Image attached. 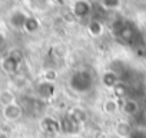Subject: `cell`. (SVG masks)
<instances>
[{
	"label": "cell",
	"mask_w": 146,
	"mask_h": 138,
	"mask_svg": "<svg viewBox=\"0 0 146 138\" xmlns=\"http://www.w3.org/2000/svg\"><path fill=\"white\" fill-rule=\"evenodd\" d=\"M27 15L23 12V10H15L12 12V15L9 16V23L12 27L15 29H23L25 27V23L27 20Z\"/></svg>",
	"instance_id": "277c9868"
},
{
	"label": "cell",
	"mask_w": 146,
	"mask_h": 138,
	"mask_svg": "<svg viewBox=\"0 0 146 138\" xmlns=\"http://www.w3.org/2000/svg\"><path fill=\"white\" fill-rule=\"evenodd\" d=\"M120 105L119 102L115 99V98H108L105 102H103V111L108 114V115H115L117 111H119Z\"/></svg>",
	"instance_id": "30bf717a"
},
{
	"label": "cell",
	"mask_w": 146,
	"mask_h": 138,
	"mask_svg": "<svg viewBox=\"0 0 146 138\" xmlns=\"http://www.w3.org/2000/svg\"><path fill=\"white\" fill-rule=\"evenodd\" d=\"M73 121H76L79 125L80 124H83V122H86L88 119H89V114H88V111L85 109V108H80V107H75V108H72L70 111H69V114H67Z\"/></svg>",
	"instance_id": "8992f818"
},
{
	"label": "cell",
	"mask_w": 146,
	"mask_h": 138,
	"mask_svg": "<svg viewBox=\"0 0 146 138\" xmlns=\"http://www.w3.org/2000/svg\"><path fill=\"white\" fill-rule=\"evenodd\" d=\"M43 81H49V82H54L56 78H57V74L54 69H46V71L43 72Z\"/></svg>",
	"instance_id": "2e32d148"
},
{
	"label": "cell",
	"mask_w": 146,
	"mask_h": 138,
	"mask_svg": "<svg viewBox=\"0 0 146 138\" xmlns=\"http://www.w3.org/2000/svg\"><path fill=\"white\" fill-rule=\"evenodd\" d=\"M42 128L47 132H59L60 131V122H57L54 118H44L42 122Z\"/></svg>",
	"instance_id": "8fae6325"
},
{
	"label": "cell",
	"mask_w": 146,
	"mask_h": 138,
	"mask_svg": "<svg viewBox=\"0 0 146 138\" xmlns=\"http://www.w3.org/2000/svg\"><path fill=\"white\" fill-rule=\"evenodd\" d=\"M57 2H59V3H64V0H57Z\"/></svg>",
	"instance_id": "ac0fdd59"
},
{
	"label": "cell",
	"mask_w": 146,
	"mask_h": 138,
	"mask_svg": "<svg viewBox=\"0 0 146 138\" xmlns=\"http://www.w3.org/2000/svg\"><path fill=\"white\" fill-rule=\"evenodd\" d=\"M56 94V85L54 82H49V81H42L37 85V95L43 99H50L53 98Z\"/></svg>",
	"instance_id": "3957f363"
},
{
	"label": "cell",
	"mask_w": 146,
	"mask_h": 138,
	"mask_svg": "<svg viewBox=\"0 0 146 138\" xmlns=\"http://www.w3.org/2000/svg\"><path fill=\"white\" fill-rule=\"evenodd\" d=\"M132 131H133V127L129 121L126 119H120L116 122L115 125V134L119 137V138H130L132 135Z\"/></svg>",
	"instance_id": "5b68a950"
},
{
	"label": "cell",
	"mask_w": 146,
	"mask_h": 138,
	"mask_svg": "<svg viewBox=\"0 0 146 138\" xmlns=\"http://www.w3.org/2000/svg\"><path fill=\"white\" fill-rule=\"evenodd\" d=\"M13 102H16V96L12 91L5 89V91L0 92V105H2V108L9 105V104H13Z\"/></svg>",
	"instance_id": "5bb4252c"
},
{
	"label": "cell",
	"mask_w": 146,
	"mask_h": 138,
	"mask_svg": "<svg viewBox=\"0 0 146 138\" xmlns=\"http://www.w3.org/2000/svg\"><path fill=\"white\" fill-rule=\"evenodd\" d=\"M88 32H89L90 36L98 38L103 33V25L99 20H90L89 25H88Z\"/></svg>",
	"instance_id": "7c38bea8"
},
{
	"label": "cell",
	"mask_w": 146,
	"mask_h": 138,
	"mask_svg": "<svg viewBox=\"0 0 146 138\" xmlns=\"http://www.w3.org/2000/svg\"><path fill=\"white\" fill-rule=\"evenodd\" d=\"M39 27H40V22H39L36 17L29 16V17H27V20H26V23H25L23 30H25V32H27V33H35V32H37V30H39Z\"/></svg>",
	"instance_id": "4fadbf2b"
},
{
	"label": "cell",
	"mask_w": 146,
	"mask_h": 138,
	"mask_svg": "<svg viewBox=\"0 0 146 138\" xmlns=\"http://www.w3.org/2000/svg\"><path fill=\"white\" fill-rule=\"evenodd\" d=\"M122 111L126 117H135L137 112H139V104L132 99V98H127L125 99V102L122 104Z\"/></svg>",
	"instance_id": "52a82bcc"
},
{
	"label": "cell",
	"mask_w": 146,
	"mask_h": 138,
	"mask_svg": "<svg viewBox=\"0 0 146 138\" xmlns=\"http://www.w3.org/2000/svg\"><path fill=\"white\" fill-rule=\"evenodd\" d=\"M19 65H20V62L16 60L15 58H12L10 55H7V56L3 59V62H2L3 71L7 72V74H13V72H16V71H17V68H19Z\"/></svg>",
	"instance_id": "9c48e42d"
},
{
	"label": "cell",
	"mask_w": 146,
	"mask_h": 138,
	"mask_svg": "<svg viewBox=\"0 0 146 138\" xmlns=\"http://www.w3.org/2000/svg\"><path fill=\"white\" fill-rule=\"evenodd\" d=\"M72 12H73V15H75L76 17H82L83 19V17L90 15L92 6H90V3L88 2V0H76V2L73 3V6H72Z\"/></svg>",
	"instance_id": "7a4b0ae2"
},
{
	"label": "cell",
	"mask_w": 146,
	"mask_h": 138,
	"mask_svg": "<svg viewBox=\"0 0 146 138\" xmlns=\"http://www.w3.org/2000/svg\"><path fill=\"white\" fill-rule=\"evenodd\" d=\"M2 114H3V118L6 121L15 122V121H19L23 117V108L17 102H13V104H9V105L3 107Z\"/></svg>",
	"instance_id": "6da1fadb"
},
{
	"label": "cell",
	"mask_w": 146,
	"mask_h": 138,
	"mask_svg": "<svg viewBox=\"0 0 146 138\" xmlns=\"http://www.w3.org/2000/svg\"><path fill=\"white\" fill-rule=\"evenodd\" d=\"M102 84L109 88V89H113L117 84H119V78L116 75V72L113 71H106L103 75H102Z\"/></svg>",
	"instance_id": "ba28073f"
},
{
	"label": "cell",
	"mask_w": 146,
	"mask_h": 138,
	"mask_svg": "<svg viewBox=\"0 0 146 138\" xmlns=\"http://www.w3.org/2000/svg\"><path fill=\"white\" fill-rule=\"evenodd\" d=\"M2 43H3V36L0 35V45H2Z\"/></svg>",
	"instance_id": "e0dca14e"
},
{
	"label": "cell",
	"mask_w": 146,
	"mask_h": 138,
	"mask_svg": "<svg viewBox=\"0 0 146 138\" xmlns=\"http://www.w3.org/2000/svg\"><path fill=\"white\" fill-rule=\"evenodd\" d=\"M100 5L105 9H116L120 5V0H100Z\"/></svg>",
	"instance_id": "9a60e30c"
}]
</instances>
